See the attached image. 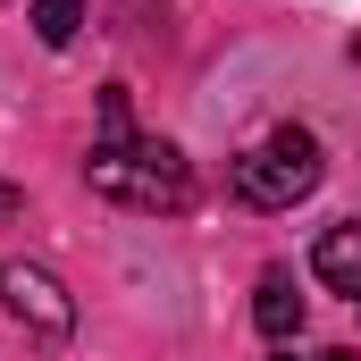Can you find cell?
I'll return each instance as SVG.
<instances>
[{
	"label": "cell",
	"mask_w": 361,
	"mask_h": 361,
	"mask_svg": "<svg viewBox=\"0 0 361 361\" xmlns=\"http://www.w3.org/2000/svg\"><path fill=\"white\" fill-rule=\"evenodd\" d=\"M319 177H328V160H319V135H302V126H277L261 143H244L235 169H227L235 202H252V210H294V202L319 193Z\"/></svg>",
	"instance_id": "cell-2"
},
{
	"label": "cell",
	"mask_w": 361,
	"mask_h": 361,
	"mask_svg": "<svg viewBox=\"0 0 361 361\" xmlns=\"http://www.w3.org/2000/svg\"><path fill=\"white\" fill-rule=\"evenodd\" d=\"M277 361H286V353H277Z\"/></svg>",
	"instance_id": "cell-10"
},
{
	"label": "cell",
	"mask_w": 361,
	"mask_h": 361,
	"mask_svg": "<svg viewBox=\"0 0 361 361\" xmlns=\"http://www.w3.org/2000/svg\"><path fill=\"white\" fill-rule=\"evenodd\" d=\"M319 361H361V353H345V345H336V353H319Z\"/></svg>",
	"instance_id": "cell-9"
},
{
	"label": "cell",
	"mask_w": 361,
	"mask_h": 361,
	"mask_svg": "<svg viewBox=\"0 0 361 361\" xmlns=\"http://www.w3.org/2000/svg\"><path fill=\"white\" fill-rule=\"evenodd\" d=\"M252 328H261L269 345H286V336L302 328V294H294V277H286V269L261 277V294H252Z\"/></svg>",
	"instance_id": "cell-5"
},
{
	"label": "cell",
	"mask_w": 361,
	"mask_h": 361,
	"mask_svg": "<svg viewBox=\"0 0 361 361\" xmlns=\"http://www.w3.org/2000/svg\"><path fill=\"white\" fill-rule=\"evenodd\" d=\"M135 135V109H126V85H109L101 92V143H126Z\"/></svg>",
	"instance_id": "cell-7"
},
{
	"label": "cell",
	"mask_w": 361,
	"mask_h": 361,
	"mask_svg": "<svg viewBox=\"0 0 361 361\" xmlns=\"http://www.w3.org/2000/svg\"><path fill=\"white\" fill-rule=\"evenodd\" d=\"M76 25H85V0H34V34H42L51 51H68Z\"/></svg>",
	"instance_id": "cell-6"
},
{
	"label": "cell",
	"mask_w": 361,
	"mask_h": 361,
	"mask_svg": "<svg viewBox=\"0 0 361 361\" xmlns=\"http://www.w3.org/2000/svg\"><path fill=\"white\" fill-rule=\"evenodd\" d=\"M17 210H25V193H17V185L0 177V227H8V219H17Z\"/></svg>",
	"instance_id": "cell-8"
},
{
	"label": "cell",
	"mask_w": 361,
	"mask_h": 361,
	"mask_svg": "<svg viewBox=\"0 0 361 361\" xmlns=\"http://www.w3.org/2000/svg\"><path fill=\"white\" fill-rule=\"evenodd\" d=\"M311 269H319V286H336V294H353V302H361V219H336V227L319 235Z\"/></svg>",
	"instance_id": "cell-4"
},
{
	"label": "cell",
	"mask_w": 361,
	"mask_h": 361,
	"mask_svg": "<svg viewBox=\"0 0 361 361\" xmlns=\"http://www.w3.org/2000/svg\"><path fill=\"white\" fill-rule=\"evenodd\" d=\"M0 302H8V319L34 328V336H76V294L42 269V261H8V269H0Z\"/></svg>",
	"instance_id": "cell-3"
},
{
	"label": "cell",
	"mask_w": 361,
	"mask_h": 361,
	"mask_svg": "<svg viewBox=\"0 0 361 361\" xmlns=\"http://www.w3.org/2000/svg\"><path fill=\"white\" fill-rule=\"evenodd\" d=\"M85 177L101 202H118V210H193V160H185L177 143H160V135H126V143H92Z\"/></svg>",
	"instance_id": "cell-1"
}]
</instances>
